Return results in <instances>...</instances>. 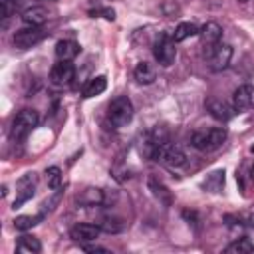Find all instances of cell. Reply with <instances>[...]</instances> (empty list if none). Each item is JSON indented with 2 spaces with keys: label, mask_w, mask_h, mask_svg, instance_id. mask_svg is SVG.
I'll return each instance as SVG.
<instances>
[{
  "label": "cell",
  "mask_w": 254,
  "mask_h": 254,
  "mask_svg": "<svg viewBox=\"0 0 254 254\" xmlns=\"http://www.w3.org/2000/svg\"><path fill=\"white\" fill-rule=\"evenodd\" d=\"M145 155H147L149 159H153V161H157V163L169 167V169H177V167H183V165L187 163L185 153H183L179 147H175L173 143H169V141H165V143H155V141L149 139V141L145 143Z\"/></svg>",
  "instance_id": "obj_1"
},
{
  "label": "cell",
  "mask_w": 254,
  "mask_h": 254,
  "mask_svg": "<svg viewBox=\"0 0 254 254\" xmlns=\"http://www.w3.org/2000/svg\"><path fill=\"white\" fill-rule=\"evenodd\" d=\"M226 137H228V133L224 127H210V129H202V131L192 133L190 143L194 149H198L202 153H212L224 145Z\"/></svg>",
  "instance_id": "obj_2"
},
{
  "label": "cell",
  "mask_w": 254,
  "mask_h": 254,
  "mask_svg": "<svg viewBox=\"0 0 254 254\" xmlns=\"http://www.w3.org/2000/svg\"><path fill=\"white\" fill-rule=\"evenodd\" d=\"M40 117L38 111L34 109H22L16 113V117L12 119V127H10V141L12 143H20L22 139H26L38 125Z\"/></svg>",
  "instance_id": "obj_3"
},
{
  "label": "cell",
  "mask_w": 254,
  "mask_h": 254,
  "mask_svg": "<svg viewBox=\"0 0 254 254\" xmlns=\"http://www.w3.org/2000/svg\"><path fill=\"white\" fill-rule=\"evenodd\" d=\"M107 115H109V121L115 127H125L133 119V103H131V99L127 95H117L115 99H111Z\"/></svg>",
  "instance_id": "obj_4"
},
{
  "label": "cell",
  "mask_w": 254,
  "mask_h": 254,
  "mask_svg": "<svg viewBox=\"0 0 254 254\" xmlns=\"http://www.w3.org/2000/svg\"><path fill=\"white\" fill-rule=\"evenodd\" d=\"M153 56L157 60L159 65L163 67H169L175 64V58H177V48H175V38L173 34H161L155 44H153Z\"/></svg>",
  "instance_id": "obj_5"
},
{
  "label": "cell",
  "mask_w": 254,
  "mask_h": 254,
  "mask_svg": "<svg viewBox=\"0 0 254 254\" xmlns=\"http://www.w3.org/2000/svg\"><path fill=\"white\" fill-rule=\"evenodd\" d=\"M46 36H48V32H46L42 26H28V28L16 30L12 42H14L16 48H20V50H28V48L36 46L38 42H42Z\"/></svg>",
  "instance_id": "obj_6"
},
{
  "label": "cell",
  "mask_w": 254,
  "mask_h": 254,
  "mask_svg": "<svg viewBox=\"0 0 254 254\" xmlns=\"http://www.w3.org/2000/svg\"><path fill=\"white\" fill-rule=\"evenodd\" d=\"M204 56H206L208 67H210L212 71H222V69L228 67V64H230V60H232V46L220 42V44H216V46H214L208 54H204Z\"/></svg>",
  "instance_id": "obj_7"
},
{
  "label": "cell",
  "mask_w": 254,
  "mask_h": 254,
  "mask_svg": "<svg viewBox=\"0 0 254 254\" xmlns=\"http://www.w3.org/2000/svg\"><path fill=\"white\" fill-rule=\"evenodd\" d=\"M75 75V67L71 62H65V60H58L52 69H50V83L56 85V87H65L71 83Z\"/></svg>",
  "instance_id": "obj_8"
},
{
  "label": "cell",
  "mask_w": 254,
  "mask_h": 254,
  "mask_svg": "<svg viewBox=\"0 0 254 254\" xmlns=\"http://www.w3.org/2000/svg\"><path fill=\"white\" fill-rule=\"evenodd\" d=\"M16 192H18V194H16L14 204H12L14 210L20 208L24 202H28V200L34 196V192H36V175H34V173L24 175V177L18 181V190H16Z\"/></svg>",
  "instance_id": "obj_9"
},
{
  "label": "cell",
  "mask_w": 254,
  "mask_h": 254,
  "mask_svg": "<svg viewBox=\"0 0 254 254\" xmlns=\"http://www.w3.org/2000/svg\"><path fill=\"white\" fill-rule=\"evenodd\" d=\"M198 36H200L204 54H208L216 44H220V40H222V28H220V24H216V22H206V24L200 28Z\"/></svg>",
  "instance_id": "obj_10"
},
{
  "label": "cell",
  "mask_w": 254,
  "mask_h": 254,
  "mask_svg": "<svg viewBox=\"0 0 254 254\" xmlns=\"http://www.w3.org/2000/svg\"><path fill=\"white\" fill-rule=\"evenodd\" d=\"M252 101H254V87L250 83H242L234 89L232 93V107L236 113H242L246 109L252 107Z\"/></svg>",
  "instance_id": "obj_11"
},
{
  "label": "cell",
  "mask_w": 254,
  "mask_h": 254,
  "mask_svg": "<svg viewBox=\"0 0 254 254\" xmlns=\"http://www.w3.org/2000/svg\"><path fill=\"white\" fill-rule=\"evenodd\" d=\"M206 109H208V113L216 119V121H230L232 119V115L236 113L234 111V107H232V103H226V101H222V99H216V97H210V99H206Z\"/></svg>",
  "instance_id": "obj_12"
},
{
  "label": "cell",
  "mask_w": 254,
  "mask_h": 254,
  "mask_svg": "<svg viewBox=\"0 0 254 254\" xmlns=\"http://www.w3.org/2000/svg\"><path fill=\"white\" fill-rule=\"evenodd\" d=\"M101 228L97 224H89V222H79L75 224L71 230H69V238L79 242V244H85V242H93L97 236H99Z\"/></svg>",
  "instance_id": "obj_13"
},
{
  "label": "cell",
  "mask_w": 254,
  "mask_h": 254,
  "mask_svg": "<svg viewBox=\"0 0 254 254\" xmlns=\"http://www.w3.org/2000/svg\"><path fill=\"white\" fill-rule=\"evenodd\" d=\"M48 18H50V12L44 6H28L22 12V20L28 26H42Z\"/></svg>",
  "instance_id": "obj_14"
},
{
  "label": "cell",
  "mask_w": 254,
  "mask_h": 254,
  "mask_svg": "<svg viewBox=\"0 0 254 254\" xmlns=\"http://www.w3.org/2000/svg\"><path fill=\"white\" fill-rule=\"evenodd\" d=\"M79 44L75 42V40H60L58 44H56V48H54V52H56V58L58 60H65V62H71L77 54H79Z\"/></svg>",
  "instance_id": "obj_15"
},
{
  "label": "cell",
  "mask_w": 254,
  "mask_h": 254,
  "mask_svg": "<svg viewBox=\"0 0 254 254\" xmlns=\"http://www.w3.org/2000/svg\"><path fill=\"white\" fill-rule=\"evenodd\" d=\"M224 169H216L212 173L206 175V179L200 183V187L206 190V192H220L222 187H224Z\"/></svg>",
  "instance_id": "obj_16"
},
{
  "label": "cell",
  "mask_w": 254,
  "mask_h": 254,
  "mask_svg": "<svg viewBox=\"0 0 254 254\" xmlns=\"http://www.w3.org/2000/svg\"><path fill=\"white\" fill-rule=\"evenodd\" d=\"M133 75H135V79L141 85H151L157 79V71H155V67L149 62H139L137 67H135V71H133Z\"/></svg>",
  "instance_id": "obj_17"
},
{
  "label": "cell",
  "mask_w": 254,
  "mask_h": 254,
  "mask_svg": "<svg viewBox=\"0 0 254 254\" xmlns=\"http://www.w3.org/2000/svg\"><path fill=\"white\" fill-rule=\"evenodd\" d=\"M107 89V77L105 75H95L87 81V85L83 87V99H91V97H97L101 95L103 91Z\"/></svg>",
  "instance_id": "obj_18"
},
{
  "label": "cell",
  "mask_w": 254,
  "mask_h": 254,
  "mask_svg": "<svg viewBox=\"0 0 254 254\" xmlns=\"http://www.w3.org/2000/svg\"><path fill=\"white\" fill-rule=\"evenodd\" d=\"M147 185H149V189H151V192H153V196L159 200V202H163L165 206H169L171 202H173V196H171V192H169V189L161 183V181H157L155 177H149V181H147Z\"/></svg>",
  "instance_id": "obj_19"
},
{
  "label": "cell",
  "mask_w": 254,
  "mask_h": 254,
  "mask_svg": "<svg viewBox=\"0 0 254 254\" xmlns=\"http://www.w3.org/2000/svg\"><path fill=\"white\" fill-rule=\"evenodd\" d=\"M16 252H20V254H38V252H42V244L36 236L24 234V236H20V240L16 244Z\"/></svg>",
  "instance_id": "obj_20"
},
{
  "label": "cell",
  "mask_w": 254,
  "mask_h": 254,
  "mask_svg": "<svg viewBox=\"0 0 254 254\" xmlns=\"http://www.w3.org/2000/svg\"><path fill=\"white\" fill-rule=\"evenodd\" d=\"M79 204H85V206H95V204H101L103 202V190L101 189H95V187H89L85 189L79 196H77Z\"/></svg>",
  "instance_id": "obj_21"
},
{
  "label": "cell",
  "mask_w": 254,
  "mask_h": 254,
  "mask_svg": "<svg viewBox=\"0 0 254 254\" xmlns=\"http://www.w3.org/2000/svg\"><path fill=\"white\" fill-rule=\"evenodd\" d=\"M198 32H200V28H198L196 24H192V22H181V24L175 28V32H173V38H175V42H183V40H187V38L196 36Z\"/></svg>",
  "instance_id": "obj_22"
},
{
  "label": "cell",
  "mask_w": 254,
  "mask_h": 254,
  "mask_svg": "<svg viewBox=\"0 0 254 254\" xmlns=\"http://www.w3.org/2000/svg\"><path fill=\"white\" fill-rule=\"evenodd\" d=\"M224 252L228 254H252L254 252V242H250L248 238H236L234 242H230Z\"/></svg>",
  "instance_id": "obj_23"
},
{
  "label": "cell",
  "mask_w": 254,
  "mask_h": 254,
  "mask_svg": "<svg viewBox=\"0 0 254 254\" xmlns=\"http://www.w3.org/2000/svg\"><path fill=\"white\" fill-rule=\"evenodd\" d=\"M44 216H46L44 212H40V214H36V216H32V214H20V216L14 218V228H16V230H30V228H34Z\"/></svg>",
  "instance_id": "obj_24"
},
{
  "label": "cell",
  "mask_w": 254,
  "mask_h": 254,
  "mask_svg": "<svg viewBox=\"0 0 254 254\" xmlns=\"http://www.w3.org/2000/svg\"><path fill=\"white\" fill-rule=\"evenodd\" d=\"M97 226H99L103 232L115 234V232H121V230L125 228V222H123L121 218H117V216H103V218L97 222Z\"/></svg>",
  "instance_id": "obj_25"
},
{
  "label": "cell",
  "mask_w": 254,
  "mask_h": 254,
  "mask_svg": "<svg viewBox=\"0 0 254 254\" xmlns=\"http://www.w3.org/2000/svg\"><path fill=\"white\" fill-rule=\"evenodd\" d=\"M46 185L52 189V190H56V189H60L62 187V169L60 167H48L46 169Z\"/></svg>",
  "instance_id": "obj_26"
},
{
  "label": "cell",
  "mask_w": 254,
  "mask_h": 254,
  "mask_svg": "<svg viewBox=\"0 0 254 254\" xmlns=\"http://www.w3.org/2000/svg\"><path fill=\"white\" fill-rule=\"evenodd\" d=\"M62 196H64V190H62V189H56V192H54L50 198H46V200L42 202V212L46 214V210H48V212H50V210H54V206L62 200Z\"/></svg>",
  "instance_id": "obj_27"
},
{
  "label": "cell",
  "mask_w": 254,
  "mask_h": 254,
  "mask_svg": "<svg viewBox=\"0 0 254 254\" xmlns=\"http://www.w3.org/2000/svg\"><path fill=\"white\" fill-rule=\"evenodd\" d=\"M0 6H2V18L8 20V18L14 14L18 2H16V0H0Z\"/></svg>",
  "instance_id": "obj_28"
},
{
  "label": "cell",
  "mask_w": 254,
  "mask_h": 254,
  "mask_svg": "<svg viewBox=\"0 0 254 254\" xmlns=\"http://www.w3.org/2000/svg\"><path fill=\"white\" fill-rule=\"evenodd\" d=\"M81 248H83L85 252H103V254H107V252H109V250H107V248H103V246H97V244L93 246V244H87V242H85Z\"/></svg>",
  "instance_id": "obj_29"
},
{
  "label": "cell",
  "mask_w": 254,
  "mask_h": 254,
  "mask_svg": "<svg viewBox=\"0 0 254 254\" xmlns=\"http://www.w3.org/2000/svg\"><path fill=\"white\" fill-rule=\"evenodd\" d=\"M91 14H93V16H95V14H101L105 20H111V22L115 20V12H113V10H93Z\"/></svg>",
  "instance_id": "obj_30"
},
{
  "label": "cell",
  "mask_w": 254,
  "mask_h": 254,
  "mask_svg": "<svg viewBox=\"0 0 254 254\" xmlns=\"http://www.w3.org/2000/svg\"><path fill=\"white\" fill-rule=\"evenodd\" d=\"M250 177H252V181H254V165H252V169H250Z\"/></svg>",
  "instance_id": "obj_31"
},
{
  "label": "cell",
  "mask_w": 254,
  "mask_h": 254,
  "mask_svg": "<svg viewBox=\"0 0 254 254\" xmlns=\"http://www.w3.org/2000/svg\"><path fill=\"white\" fill-rule=\"evenodd\" d=\"M238 2H240V4H244V2H248V0H238Z\"/></svg>",
  "instance_id": "obj_32"
}]
</instances>
